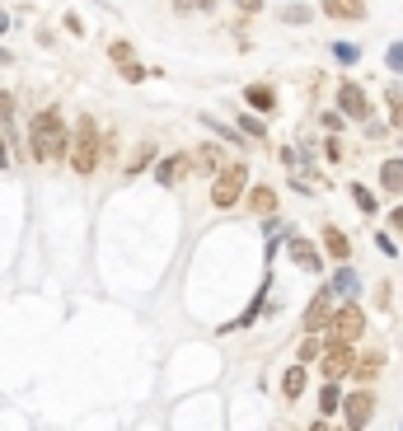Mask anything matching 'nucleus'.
Instances as JSON below:
<instances>
[{"label":"nucleus","instance_id":"1","mask_svg":"<svg viewBox=\"0 0 403 431\" xmlns=\"http://www.w3.org/2000/svg\"><path fill=\"white\" fill-rule=\"evenodd\" d=\"M28 150H33L38 164H52V159L66 155V122H61L56 108H43V113L33 117V127H28Z\"/></svg>","mask_w":403,"mask_h":431},{"label":"nucleus","instance_id":"2","mask_svg":"<svg viewBox=\"0 0 403 431\" xmlns=\"http://www.w3.org/2000/svg\"><path fill=\"white\" fill-rule=\"evenodd\" d=\"M66 155H70V169L85 174V179L99 169V127H94V117H80L75 141H66Z\"/></svg>","mask_w":403,"mask_h":431},{"label":"nucleus","instance_id":"3","mask_svg":"<svg viewBox=\"0 0 403 431\" xmlns=\"http://www.w3.org/2000/svg\"><path fill=\"white\" fill-rule=\"evenodd\" d=\"M244 188H248V169L244 164H221L216 169V183H211V206H235L239 197H244Z\"/></svg>","mask_w":403,"mask_h":431},{"label":"nucleus","instance_id":"4","mask_svg":"<svg viewBox=\"0 0 403 431\" xmlns=\"http://www.w3.org/2000/svg\"><path fill=\"white\" fill-rule=\"evenodd\" d=\"M324 329L333 333V342H357L361 333H366V314H361L357 305H342V309H333V314H328Z\"/></svg>","mask_w":403,"mask_h":431},{"label":"nucleus","instance_id":"5","mask_svg":"<svg viewBox=\"0 0 403 431\" xmlns=\"http://www.w3.org/2000/svg\"><path fill=\"white\" fill-rule=\"evenodd\" d=\"M337 408H342V417H347V431H366L370 413H375V394H370V389H357V394L342 398Z\"/></svg>","mask_w":403,"mask_h":431},{"label":"nucleus","instance_id":"6","mask_svg":"<svg viewBox=\"0 0 403 431\" xmlns=\"http://www.w3.org/2000/svg\"><path fill=\"white\" fill-rule=\"evenodd\" d=\"M319 361H324V375H328V380H347L357 352H352V342H333L328 352H319Z\"/></svg>","mask_w":403,"mask_h":431},{"label":"nucleus","instance_id":"7","mask_svg":"<svg viewBox=\"0 0 403 431\" xmlns=\"http://www.w3.org/2000/svg\"><path fill=\"white\" fill-rule=\"evenodd\" d=\"M324 14L337 23H357L366 19V0H324Z\"/></svg>","mask_w":403,"mask_h":431},{"label":"nucleus","instance_id":"8","mask_svg":"<svg viewBox=\"0 0 403 431\" xmlns=\"http://www.w3.org/2000/svg\"><path fill=\"white\" fill-rule=\"evenodd\" d=\"M328 309H333V291H319L310 300V309H305V333H319L328 324Z\"/></svg>","mask_w":403,"mask_h":431},{"label":"nucleus","instance_id":"9","mask_svg":"<svg viewBox=\"0 0 403 431\" xmlns=\"http://www.w3.org/2000/svg\"><path fill=\"white\" fill-rule=\"evenodd\" d=\"M337 103H342V113H347V117H357V122H361V117L370 113V103H366V90H357L352 80H347V85H342V90H337Z\"/></svg>","mask_w":403,"mask_h":431},{"label":"nucleus","instance_id":"10","mask_svg":"<svg viewBox=\"0 0 403 431\" xmlns=\"http://www.w3.org/2000/svg\"><path fill=\"white\" fill-rule=\"evenodd\" d=\"M291 258L300 262L305 272H319V267H324V258H319V249H314L310 239H291Z\"/></svg>","mask_w":403,"mask_h":431},{"label":"nucleus","instance_id":"11","mask_svg":"<svg viewBox=\"0 0 403 431\" xmlns=\"http://www.w3.org/2000/svg\"><path fill=\"white\" fill-rule=\"evenodd\" d=\"M188 164H192V159H183V155H169V159H159V164H155V179L169 188V183H179L183 174H188Z\"/></svg>","mask_w":403,"mask_h":431},{"label":"nucleus","instance_id":"12","mask_svg":"<svg viewBox=\"0 0 403 431\" xmlns=\"http://www.w3.org/2000/svg\"><path fill=\"white\" fill-rule=\"evenodd\" d=\"M244 103H248V108H258V113H272V108H277V94H272L268 85H248Z\"/></svg>","mask_w":403,"mask_h":431},{"label":"nucleus","instance_id":"13","mask_svg":"<svg viewBox=\"0 0 403 431\" xmlns=\"http://www.w3.org/2000/svg\"><path fill=\"white\" fill-rule=\"evenodd\" d=\"M324 244H328V253H333L337 262H347V258H352V244H347V235H342L337 225H324Z\"/></svg>","mask_w":403,"mask_h":431},{"label":"nucleus","instance_id":"14","mask_svg":"<svg viewBox=\"0 0 403 431\" xmlns=\"http://www.w3.org/2000/svg\"><path fill=\"white\" fill-rule=\"evenodd\" d=\"M380 188L384 193H403V159H384L380 164Z\"/></svg>","mask_w":403,"mask_h":431},{"label":"nucleus","instance_id":"15","mask_svg":"<svg viewBox=\"0 0 403 431\" xmlns=\"http://www.w3.org/2000/svg\"><path fill=\"white\" fill-rule=\"evenodd\" d=\"M380 352H366V356H357V361H352V380H361V385H366V380H370V375H375V371H380Z\"/></svg>","mask_w":403,"mask_h":431},{"label":"nucleus","instance_id":"16","mask_svg":"<svg viewBox=\"0 0 403 431\" xmlns=\"http://www.w3.org/2000/svg\"><path fill=\"white\" fill-rule=\"evenodd\" d=\"M192 164H197L202 174H216L221 169V146H202L197 155H192Z\"/></svg>","mask_w":403,"mask_h":431},{"label":"nucleus","instance_id":"17","mask_svg":"<svg viewBox=\"0 0 403 431\" xmlns=\"http://www.w3.org/2000/svg\"><path fill=\"white\" fill-rule=\"evenodd\" d=\"M281 389H286V398H300L305 394V366H291V371L281 375Z\"/></svg>","mask_w":403,"mask_h":431},{"label":"nucleus","instance_id":"18","mask_svg":"<svg viewBox=\"0 0 403 431\" xmlns=\"http://www.w3.org/2000/svg\"><path fill=\"white\" fill-rule=\"evenodd\" d=\"M248 206H253L258 216H272V206H277V193H272V188H253V193H248Z\"/></svg>","mask_w":403,"mask_h":431},{"label":"nucleus","instance_id":"19","mask_svg":"<svg viewBox=\"0 0 403 431\" xmlns=\"http://www.w3.org/2000/svg\"><path fill=\"white\" fill-rule=\"evenodd\" d=\"M333 57L342 61V66H357V61H361V47L357 43H333Z\"/></svg>","mask_w":403,"mask_h":431},{"label":"nucleus","instance_id":"20","mask_svg":"<svg viewBox=\"0 0 403 431\" xmlns=\"http://www.w3.org/2000/svg\"><path fill=\"white\" fill-rule=\"evenodd\" d=\"M337 403H342V394H337V380H328V385L319 389V408H324V413H333Z\"/></svg>","mask_w":403,"mask_h":431},{"label":"nucleus","instance_id":"21","mask_svg":"<svg viewBox=\"0 0 403 431\" xmlns=\"http://www.w3.org/2000/svg\"><path fill=\"white\" fill-rule=\"evenodd\" d=\"M333 291L337 295H357V272H352V267H342V272L333 277Z\"/></svg>","mask_w":403,"mask_h":431},{"label":"nucleus","instance_id":"22","mask_svg":"<svg viewBox=\"0 0 403 431\" xmlns=\"http://www.w3.org/2000/svg\"><path fill=\"white\" fill-rule=\"evenodd\" d=\"M352 202H357V206H361V211H366V216H375V211H380V206H375V197H370L366 188H361V183H352Z\"/></svg>","mask_w":403,"mask_h":431},{"label":"nucleus","instance_id":"23","mask_svg":"<svg viewBox=\"0 0 403 431\" xmlns=\"http://www.w3.org/2000/svg\"><path fill=\"white\" fill-rule=\"evenodd\" d=\"M281 19H286V23H310L314 10H310V5H286V10H281Z\"/></svg>","mask_w":403,"mask_h":431},{"label":"nucleus","instance_id":"24","mask_svg":"<svg viewBox=\"0 0 403 431\" xmlns=\"http://www.w3.org/2000/svg\"><path fill=\"white\" fill-rule=\"evenodd\" d=\"M389 122L403 132V90H389Z\"/></svg>","mask_w":403,"mask_h":431},{"label":"nucleus","instance_id":"25","mask_svg":"<svg viewBox=\"0 0 403 431\" xmlns=\"http://www.w3.org/2000/svg\"><path fill=\"white\" fill-rule=\"evenodd\" d=\"M384 66L403 75V43H389V52H384Z\"/></svg>","mask_w":403,"mask_h":431},{"label":"nucleus","instance_id":"26","mask_svg":"<svg viewBox=\"0 0 403 431\" xmlns=\"http://www.w3.org/2000/svg\"><path fill=\"white\" fill-rule=\"evenodd\" d=\"M239 127H244V132H248V137H253V141H263V137H268V132H263V122H258V117H239Z\"/></svg>","mask_w":403,"mask_h":431},{"label":"nucleus","instance_id":"27","mask_svg":"<svg viewBox=\"0 0 403 431\" xmlns=\"http://www.w3.org/2000/svg\"><path fill=\"white\" fill-rule=\"evenodd\" d=\"M117 70H122V75H127V80H146V70L136 66V61H132V57H127V61H122V66H117Z\"/></svg>","mask_w":403,"mask_h":431},{"label":"nucleus","instance_id":"28","mask_svg":"<svg viewBox=\"0 0 403 431\" xmlns=\"http://www.w3.org/2000/svg\"><path fill=\"white\" fill-rule=\"evenodd\" d=\"M127 57H132V47H127V43H112V66H122Z\"/></svg>","mask_w":403,"mask_h":431},{"label":"nucleus","instance_id":"29","mask_svg":"<svg viewBox=\"0 0 403 431\" xmlns=\"http://www.w3.org/2000/svg\"><path fill=\"white\" fill-rule=\"evenodd\" d=\"M314 356H319V342H314V333H310V342L300 347V361H314Z\"/></svg>","mask_w":403,"mask_h":431},{"label":"nucleus","instance_id":"30","mask_svg":"<svg viewBox=\"0 0 403 431\" xmlns=\"http://www.w3.org/2000/svg\"><path fill=\"white\" fill-rule=\"evenodd\" d=\"M235 5H239L244 14H258V10H263V0H235Z\"/></svg>","mask_w":403,"mask_h":431},{"label":"nucleus","instance_id":"31","mask_svg":"<svg viewBox=\"0 0 403 431\" xmlns=\"http://www.w3.org/2000/svg\"><path fill=\"white\" fill-rule=\"evenodd\" d=\"M5 28H10V14H5V10H0V33H5Z\"/></svg>","mask_w":403,"mask_h":431},{"label":"nucleus","instance_id":"32","mask_svg":"<svg viewBox=\"0 0 403 431\" xmlns=\"http://www.w3.org/2000/svg\"><path fill=\"white\" fill-rule=\"evenodd\" d=\"M394 225H399V230H403V206H399V211H394Z\"/></svg>","mask_w":403,"mask_h":431},{"label":"nucleus","instance_id":"33","mask_svg":"<svg viewBox=\"0 0 403 431\" xmlns=\"http://www.w3.org/2000/svg\"><path fill=\"white\" fill-rule=\"evenodd\" d=\"M310 431H328V427H324V422H314V427H310Z\"/></svg>","mask_w":403,"mask_h":431}]
</instances>
